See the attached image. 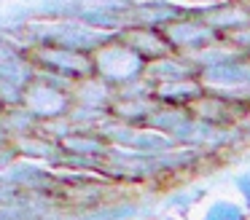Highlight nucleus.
I'll return each instance as SVG.
<instances>
[{
    "instance_id": "obj_11",
    "label": "nucleus",
    "mask_w": 250,
    "mask_h": 220,
    "mask_svg": "<svg viewBox=\"0 0 250 220\" xmlns=\"http://www.w3.org/2000/svg\"><path fill=\"white\" fill-rule=\"evenodd\" d=\"M199 94H205V86L199 78H186V80H175V83H162L153 86L151 97H156L162 105H172V107H183L188 102H194Z\"/></svg>"
},
{
    "instance_id": "obj_14",
    "label": "nucleus",
    "mask_w": 250,
    "mask_h": 220,
    "mask_svg": "<svg viewBox=\"0 0 250 220\" xmlns=\"http://www.w3.org/2000/svg\"><path fill=\"white\" fill-rule=\"evenodd\" d=\"M14 153H22L24 159H46V161L62 159L60 142H51L49 137H38V134L14 137Z\"/></svg>"
},
{
    "instance_id": "obj_6",
    "label": "nucleus",
    "mask_w": 250,
    "mask_h": 220,
    "mask_svg": "<svg viewBox=\"0 0 250 220\" xmlns=\"http://www.w3.org/2000/svg\"><path fill=\"white\" fill-rule=\"evenodd\" d=\"M143 78L153 86L162 83H175V80H186V78H199V64L194 59H186L180 54H167V57H159L146 62V70H143Z\"/></svg>"
},
{
    "instance_id": "obj_19",
    "label": "nucleus",
    "mask_w": 250,
    "mask_h": 220,
    "mask_svg": "<svg viewBox=\"0 0 250 220\" xmlns=\"http://www.w3.org/2000/svg\"><path fill=\"white\" fill-rule=\"evenodd\" d=\"M237 191L242 193V199L250 204V172H245V175L237 177Z\"/></svg>"
},
{
    "instance_id": "obj_12",
    "label": "nucleus",
    "mask_w": 250,
    "mask_h": 220,
    "mask_svg": "<svg viewBox=\"0 0 250 220\" xmlns=\"http://www.w3.org/2000/svg\"><path fill=\"white\" fill-rule=\"evenodd\" d=\"M6 180L11 182V185L17 188L19 193H22V191L41 193V191H49V188H54V180H51V177L46 175V172L41 169V166L27 164V161H22V164H11V166H8Z\"/></svg>"
},
{
    "instance_id": "obj_10",
    "label": "nucleus",
    "mask_w": 250,
    "mask_h": 220,
    "mask_svg": "<svg viewBox=\"0 0 250 220\" xmlns=\"http://www.w3.org/2000/svg\"><path fill=\"white\" fill-rule=\"evenodd\" d=\"M73 97L76 102L86 105V110H108L110 102H113V86L105 83L97 75H89V78H81L73 89Z\"/></svg>"
},
{
    "instance_id": "obj_15",
    "label": "nucleus",
    "mask_w": 250,
    "mask_h": 220,
    "mask_svg": "<svg viewBox=\"0 0 250 220\" xmlns=\"http://www.w3.org/2000/svg\"><path fill=\"white\" fill-rule=\"evenodd\" d=\"M60 148L65 156H83V159H105L108 145L97 134H62Z\"/></svg>"
},
{
    "instance_id": "obj_21",
    "label": "nucleus",
    "mask_w": 250,
    "mask_h": 220,
    "mask_svg": "<svg viewBox=\"0 0 250 220\" xmlns=\"http://www.w3.org/2000/svg\"><path fill=\"white\" fill-rule=\"evenodd\" d=\"M0 116H3V102H0Z\"/></svg>"
},
{
    "instance_id": "obj_8",
    "label": "nucleus",
    "mask_w": 250,
    "mask_h": 220,
    "mask_svg": "<svg viewBox=\"0 0 250 220\" xmlns=\"http://www.w3.org/2000/svg\"><path fill=\"white\" fill-rule=\"evenodd\" d=\"M119 40L124 43L132 54H137L143 62H151V59H159V57L172 54V48H169L167 40H164V35H162L159 27H146V24L129 27L126 32H121Z\"/></svg>"
},
{
    "instance_id": "obj_2",
    "label": "nucleus",
    "mask_w": 250,
    "mask_h": 220,
    "mask_svg": "<svg viewBox=\"0 0 250 220\" xmlns=\"http://www.w3.org/2000/svg\"><path fill=\"white\" fill-rule=\"evenodd\" d=\"M33 59L38 64V70H43L46 75H60L65 80H81L94 75L92 67V54L76 51L67 46H57V43H43L33 51Z\"/></svg>"
},
{
    "instance_id": "obj_9",
    "label": "nucleus",
    "mask_w": 250,
    "mask_h": 220,
    "mask_svg": "<svg viewBox=\"0 0 250 220\" xmlns=\"http://www.w3.org/2000/svg\"><path fill=\"white\" fill-rule=\"evenodd\" d=\"M202 86H215V89H234V86H250V64L237 62V57L221 59L199 67Z\"/></svg>"
},
{
    "instance_id": "obj_17",
    "label": "nucleus",
    "mask_w": 250,
    "mask_h": 220,
    "mask_svg": "<svg viewBox=\"0 0 250 220\" xmlns=\"http://www.w3.org/2000/svg\"><path fill=\"white\" fill-rule=\"evenodd\" d=\"M202 220H245V209L234 201H215L207 207Z\"/></svg>"
},
{
    "instance_id": "obj_4",
    "label": "nucleus",
    "mask_w": 250,
    "mask_h": 220,
    "mask_svg": "<svg viewBox=\"0 0 250 220\" xmlns=\"http://www.w3.org/2000/svg\"><path fill=\"white\" fill-rule=\"evenodd\" d=\"M164 35V40L169 43L175 54H194L210 48V43H215L218 32L212 27H207L202 19H175L167 21L164 27H159Z\"/></svg>"
},
{
    "instance_id": "obj_13",
    "label": "nucleus",
    "mask_w": 250,
    "mask_h": 220,
    "mask_svg": "<svg viewBox=\"0 0 250 220\" xmlns=\"http://www.w3.org/2000/svg\"><path fill=\"white\" fill-rule=\"evenodd\" d=\"M207 27H212L215 32H234V30H242V27L250 24V11L242 8V5H223V8L215 11H207L202 16Z\"/></svg>"
},
{
    "instance_id": "obj_3",
    "label": "nucleus",
    "mask_w": 250,
    "mask_h": 220,
    "mask_svg": "<svg viewBox=\"0 0 250 220\" xmlns=\"http://www.w3.org/2000/svg\"><path fill=\"white\" fill-rule=\"evenodd\" d=\"M22 107L33 118L57 121L70 110V94L65 91V86H57L49 78H33L22 89Z\"/></svg>"
},
{
    "instance_id": "obj_5",
    "label": "nucleus",
    "mask_w": 250,
    "mask_h": 220,
    "mask_svg": "<svg viewBox=\"0 0 250 220\" xmlns=\"http://www.w3.org/2000/svg\"><path fill=\"white\" fill-rule=\"evenodd\" d=\"M186 110H188L191 118H196V121H202V123L223 126V123L234 121V118H242L248 107L237 105L234 100H229V97H223V94H210V91H205V94H199L194 102H188Z\"/></svg>"
},
{
    "instance_id": "obj_1",
    "label": "nucleus",
    "mask_w": 250,
    "mask_h": 220,
    "mask_svg": "<svg viewBox=\"0 0 250 220\" xmlns=\"http://www.w3.org/2000/svg\"><path fill=\"white\" fill-rule=\"evenodd\" d=\"M92 67L97 78L121 89V86H129L143 78L146 62L137 54H132L121 40H105L100 48L92 51Z\"/></svg>"
},
{
    "instance_id": "obj_16",
    "label": "nucleus",
    "mask_w": 250,
    "mask_h": 220,
    "mask_svg": "<svg viewBox=\"0 0 250 220\" xmlns=\"http://www.w3.org/2000/svg\"><path fill=\"white\" fill-rule=\"evenodd\" d=\"M135 215V204L132 201H108L100 207L83 209L73 220H129Z\"/></svg>"
},
{
    "instance_id": "obj_18",
    "label": "nucleus",
    "mask_w": 250,
    "mask_h": 220,
    "mask_svg": "<svg viewBox=\"0 0 250 220\" xmlns=\"http://www.w3.org/2000/svg\"><path fill=\"white\" fill-rule=\"evenodd\" d=\"M229 43H234L237 48H242V51H248L250 54V24L248 27H242V30H234V32H229Z\"/></svg>"
},
{
    "instance_id": "obj_22",
    "label": "nucleus",
    "mask_w": 250,
    "mask_h": 220,
    "mask_svg": "<svg viewBox=\"0 0 250 220\" xmlns=\"http://www.w3.org/2000/svg\"><path fill=\"white\" fill-rule=\"evenodd\" d=\"M248 64H250V59H248Z\"/></svg>"
},
{
    "instance_id": "obj_20",
    "label": "nucleus",
    "mask_w": 250,
    "mask_h": 220,
    "mask_svg": "<svg viewBox=\"0 0 250 220\" xmlns=\"http://www.w3.org/2000/svg\"><path fill=\"white\" fill-rule=\"evenodd\" d=\"M242 121H245V126L250 129V110H245V116H242Z\"/></svg>"
},
{
    "instance_id": "obj_7",
    "label": "nucleus",
    "mask_w": 250,
    "mask_h": 220,
    "mask_svg": "<svg viewBox=\"0 0 250 220\" xmlns=\"http://www.w3.org/2000/svg\"><path fill=\"white\" fill-rule=\"evenodd\" d=\"M54 191H57V201L73 204L78 212L113 201V199H108L110 188L105 182H97V180H70V182H62V185L54 182Z\"/></svg>"
}]
</instances>
